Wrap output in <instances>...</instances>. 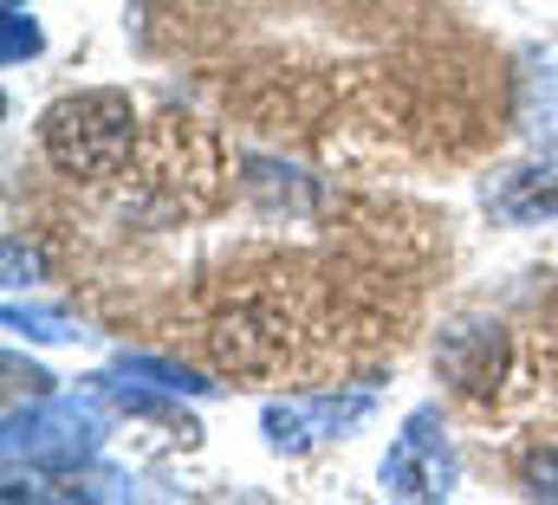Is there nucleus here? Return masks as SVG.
<instances>
[{"label": "nucleus", "instance_id": "1a4fd4ad", "mask_svg": "<svg viewBox=\"0 0 558 505\" xmlns=\"http://www.w3.org/2000/svg\"><path fill=\"white\" fill-rule=\"evenodd\" d=\"M526 493L533 500H558V447H533L526 454Z\"/></svg>", "mask_w": 558, "mask_h": 505}, {"label": "nucleus", "instance_id": "39448f33", "mask_svg": "<svg viewBox=\"0 0 558 505\" xmlns=\"http://www.w3.org/2000/svg\"><path fill=\"white\" fill-rule=\"evenodd\" d=\"M487 208H494L500 221H513V227H533V221L558 214V162H533V169L500 175V182L487 188Z\"/></svg>", "mask_w": 558, "mask_h": 505}, {"label": "nucleus", "instance_id": "20e7f679", "mask_svg": "<svg viewBox=\"0 0 558 505\" xmlns=\"http://www.w3.org/2000/svg\"><path fill=\"white\" fill-rule=\"evenodd\" d=\"M364 415H371V395H299V402H267L260 428H267V441H274L279 454H299L312 441L344 434Z\"/></svg>", "mask_w": 558, "mask_h": 505}, {"label": "nucleus", "instance_id": "6e6552de", "mask_svg": "<svg viewBox=\"0 0 558 505\" xmlns=\"http://www.w3.org/2000/svg\"><path fill=\"white\" fill-rule=\"evenodd\" d=\"M33 52H39V26H33L20 7H7V20H0V59L20 65V59H33Z\"/></svg>", "mask_w": 558, "mask_h": 505}, {"label": "nucleus", "instance_id": "f257e3e1", "mask_svg": "<svg viewBox=\"0 0 558 505\" xmlns=\"http://www.w3.org/2000/svg\"><path fill=\"white\" fill-rule=\"evenodd\" d=\"M137 143V111L124 91H72L39 118V149L59 175L72 182H98L118 175L124 156Z\"/></svg>", "mask_w": 558, "mask_h": 505}, {"label": "nucleus", "instance_id": "0eeeda50", "mask_svg": "<svg viewBox=\"0 0 558 505\" xmlns=\"http://www.w3.org/2000/svg\"><path fill=\"white\" fill-rule=\"evenodd\" d=\"M7 331H26V337H39V344H65V337H78V324L65 318V311H46V305H7Z\"/></svg>", "mask_w": 558, "mask_h": 505}, {"label": "nucleus", "instance_id": "f03ea898", "mask_svg": "<svg viewBox=\"0 0 558 505\" xmlns=\"http://www.w3.org/2000/svg\"><path fill=\"white\" fill-rule=\"evenodd\" d=\"M105 421L85 402H33L26 415H7V460H33L39 473H78L98 454Z\"/></svg>", "mask_w": 558, "mask_h": 505}, {"label": "nucleus", "instance_id": "7ed1b4c3", "mask_svg": "<svg viewBox=\"0 0 558 505\" xmlns=\"http://www.w3.org/2000/svg\"><path fill=\"white\" fill-rule=\"evenodd\" d=\"M384 493L390 500H448L454 493V447L441 441V415L416 408L384 454Z\"/></svg>", "mask_w": 558, "mask_h": 505}, {"label": "nucleus", "instance_id": "423d86ee", "mask_svg": "<svg viewBox=\"0 0 558 505\" xmlns=\"http://www.w3.org/2000/svg\"><path fill=\"white\" fill-rule=\"evenodd\" d=\"M118 377H137L149 382V389H162V395H215V382L208 377H195L189 364H162V357H118Z\"/></svg>", "mask_w": 558, "mask_h": 505}]
</instances>
